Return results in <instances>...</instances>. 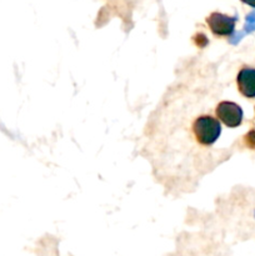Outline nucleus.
<instances>
[{
  "mask_svg": "<svg viewBox=\"0 0 255 256\" xmlns=\"http://www.w3.org/2000/svg\"><path fill=\"white\" fill-rule=\"evenodd\" d=\"M192 134L195 140L202 146H210L219 139L222 134L220 122L210 115H202L192 122Z\"/></svg>",
  "mask_w": 255,
  "mask_h": 256,
  "instance_id": "obj_1",
  "label": "nucleus"
},
{
  "mask_svg": "<svg viewBox=\"0 0 255 256\" xmlns=\"http://www.w3.org/2000/svg\"><path fill=\"white\" fill-rule=\"evenodd\" d=\"M215 114L219 122L229 128H236L242 124V110L238 104L232 102H222L218 104Z\"/></svg>",
  "mask_w": 255,
  "mask_h": 256,
  "instance_id": "obj_2",
  "label": "nucleus"
},
{
  "mask_svg": "<svg viewBox=\"0 0 255 256\" xmlns=\"http://www.w3.org/2000/svg\"><path fill=\"white\" fill-rule=\"evenodd\" d=\"M235 22H236L235 18L228 16V15L222 14V12H212L206 19V22L212 34L218 35V36H229V35H232L235 29Z\"/></svg>",
  "mask_w": 255,
  "mask_h": 256,
  "instance_id": "obj_3",
  "label": "nucleus"
},
{
  "mask_svg": "<svg viewBox=\"0 0 255 256\" xmlns=\"http://www.w3.org/2000/svg\"><path fill=\"white\" fill-rule=\"evenodd\" d=\"M239 92L246 98H255V69L244 68L239 72L236 78Z\"/></svg>",
  "mask_w": 255,
  "mask_h": 256,
  "instance_id": "obj_4",
  "label": "nucleus"
},
{
  "mask_svg": "<svg viewBox=\"0 0 255 256\" xmlns=\"http://www.w3.org/2000/svg\"><path fill=\"white\" fill-rule=\"evenodd\" d=\"M244 142L246 146H249L250 149H255V130H250L244 138Z\"/></svg>",
  "mask_w": 255,
  "mask_h": 256,
  "instance_id": "obj_5",
  "label": "nucleus"
},
{
  "mask_svg": "<svg viewBox=\"0 0 255 256\" xmlns=\"http://www.w3.org/2000/svg\"><path fill=\"white\" fill-rule=\"evenodd\" d=\"M246 32H252L255 30V12H250L246 16V25H245Z\"/></svg>",
  "mask_w": 255,
  "mask_h": 256,
  "instance_id": "obj_6",
  "label": "nucleus"
},
{
  "mask_svg": "<svg viewBox=\"0 0 255 256\" xmlns=\"http://www.w3.org/2000/svg\"><path fill=\"white\" fill-rule=\"evenodd\" d=\"M242 2H244L245 4L250 5V6H254L255 8V0H242Z\"/></svg>",
  "mask_w": 255,
  "mask_h": 256,
  "instance_id": "obj_7",
  "label": "nucleus"
}]
</instances>
